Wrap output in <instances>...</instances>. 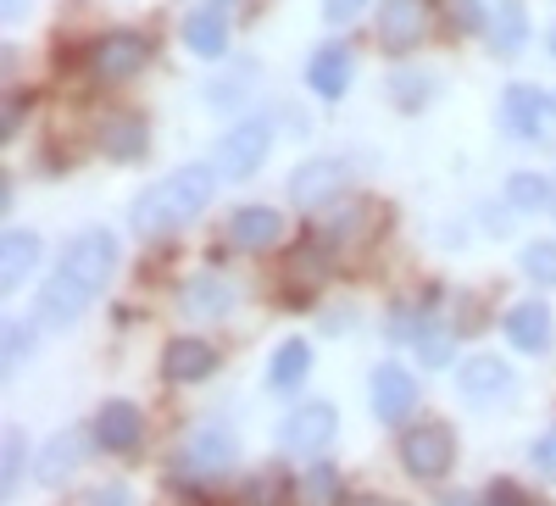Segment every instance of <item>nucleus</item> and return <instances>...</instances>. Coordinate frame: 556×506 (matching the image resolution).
Returning <instances> with one entry per match:
<instances>
[{"label":"nucleus","instance_id":"14","mask_svg":"<svg viewBox=\"0 0 556 506\" xmlns=\"http://www.w3.org/2000/svg\"><path fill=\"white\" fill-rule=\"evenodd\" d=\"M212 367H217V351L206 340H167V351H162L167 384H201V379H212Z\"/></svg>","mask_w":556,"mask_h":506},{"label":"nucleus","instance_id":"7","mask_svg":"<svg viewBox=\"0 0 556 506\" xmlns=\"http://www.w3.org/2000/svg\"><path fill=\"white\" fill-rule=\"evenodd\" d=\"M228 463H235V434L217 429V423H201L190 440L178 445V473H190V479L228 473Z\"/></svg>","mask_w":556,"mask_h":506},{"label":"nucleus","instance_id":"12","mask_svg":"<svg viewBox=\"0 0 556 506\" xmlns=\"http://www.w3.org/2000/svg\"><path fill=\"white\" fill-rule=\"evenodd\" d=\"M139 440H146V418H139L134 401H106L96 412V445L101 451L128 456V451H139Z\"/></svg>","mask_w":556,"mask_h":506},{"label":"nucleus","instance_id":"17","mask_svg":"<svg viewBox=\"0 0 556 506\" xmlns=\"http://www.w3.org/2000/svg\"><path fill=\"white\" fill-rule=\"evenodd\" d=\"M78 463H84V434H56L51 445H39V456H34V479L39 484H67L73 473H78Z\"/></svg>","mask_w":556,"mask_h":506},{"label":"nucleus","instance_id":"6","mask_svg":"<svg viewBox=\"0 0 556 506\" xmlns=\"http://www.w3.org/2000/svg\"><path fill=\"white\" fill-rule=\"evenodd\" d=\"M146 62H151V45L139 34H106V39L89 45V73L101 84H128Z\"/></svg>","mask_w":556,"mask_h":506},{"label":"nucleus","instance_id":"10","mask_svg":"<svg viewBox=\"0 0 556 506\" xmlns=\"http://www.w3.org/2000/svg\"><path fill=\"white\" fill-rule=\"evenodd\" d=\"M429 34V0H384V12H379V39H384V51H417Z\"/></svg>","mask_w":556,"mask_h":506},{"label":"nucleus","instance_id":"26","mask_svg":"<svg viewBox=\"0 0 556 506\" xmlns=\"http://www.w3.org/2000/svg\"><path fill=\"white\" fill-rule=\"evenodd\" d=\"M429 96H434V78H429V73H417V67H401V73H390V101H395L401 112L429 106Z\"/></svg>","mask_w":556,"mask_h":506},{"label":"nucleus","instance_id":"29","mask_svg":"<svg viewBox=\"0 0 556 506\" xmlns=\"http://www.w3.org/2000/svg\"><path fill=\"white\" fill-rule=\"evenodd\" d=\"M523 273H529L534 284H556V245H551V240L523 245Z\"/></svg>","mask_w":556,"mask_h":506},{"label":"nucleus","instance_id":"19","mask_svg":"<svg viewBox=\"0 0 556 506\" xmlns=\"http://www.w3.org/2000/svg\"><path fill=\"white\" fill-rule=\"evenodd\" d=\"M146 146H151L146 117L117 112V117H106V123H101V151H106L112 162H139V156H146Z\"/></svg>","mask_w":556,"mask_h":506},{"label":"nucleus","instance_id":"23","mask_svg":"<svg viewBox=\"0 0 556 506\" xmlns=\"http://www.w3.org/2000/svg\"><path fill=\"white\" fill-rule=\"evenodd\" d=\"M285 284H290V295L323 290V284H329V251H323V245H295L290 262H285Z\"/></svg>","mask_w":556,"mask_h":506},{"label":"nucleus","instance_id":"27","mask_svg":"<svg viewBox=\"0 0 556 506\" xmlns=\"http://www.w3.org/2000/svg\"><path fill=\"white\" fill-rule=\"evenodd\" d=\"M367 217H379V206H374V201L351 206V217L340 212V217H334V228H329V240H334V245H362V240H374V228H379V223H367Z\"/></svg>","mask_w":556,"mask_h":506},{"label":"nucleus","instance_id":"36","mask_svg":"<svg viewBox=\"0 0 556 506\" xmlns=\"http://www.w3.org/2000/svg\"><path fill=\"white\" fill-rule=\"evenodd\" d=\"M273 490H278L273 479H251L245 484V506H273Z\"/></svg>","mask_w":556,"mask_h":506},{"label":"nucleus","instance_id":"40","mask_svg":"<svg viewBox=\"0 0 556 506\" xmlns=\"http://www.w3.org/2000/svg\"><path fill=\"white\" fill-rule=\"evenodd\" d=\"M23 12H28V0H7V17H12V23H17Z\"/></svg>","mask_w":556,"mask_h":506},{"label":"nucleus","instance_id":"31","mask_svg":"<svg viewBox=\"0 0 556 506\" xmlns=\"http://www.w3.org/2000/svg\"><path fill=\"white\" fill-rule=\"evenodd\" d=\"M23 463H28V440H23V429H7V495H17V484H23Z\"/></svg>","mask_w":556,"mask_h":506},{"label":"nucleus","instance_id":"16","mask_svg":"<svg viewBox=\"0 0 556 506\" xmlns=\"http://www.w3.org/2000/svg\"><path fill=\"white\" fill-rule=\"evenodd\" d=\"M278 235H285V217L273 206H240L235 223H228V240L240 251H267V245H278Z\"/></svg>","mask_w":556,"mask_h":506},{"label":"nucleus","instance_id":"30","mask_svg":"<svg viewBox=\"0 0 556 506\" xmlns=\"http://www.w3.org/2000/svg\"><path fill=\"white\" fill-rule=\"evenodd\" d=\"M545 178L540 173H513V184H506V201L513 206H545Z\"/></svg>","mask_w":556,"mask_h":506},{"label":"nucleus","instance_id":"39","mask_svg":"<svg viewBox=\"0 0 556 506\" xmlns=\"http://www.w3.org/2000/svg\"><path fill=\"white\" fill-rule=\"evenodd\" d=\"M340 506H395V501H384V495H345Z\"/></svg>","mask_w":556,"mask_h":506},{"label":"nucleus","instance_id":"42","mask_svg":"<svg viewBox=\"0 0 556 506\" xmlns=\"http://www.w3.org/2000/svg\"><path fill=\"white\" fill-rule=\"evenodd\" d=\"M212 7H223V12H228V7H235V0H212Z\"/></svg>","mask_w":556,"mask_h":506},{"label":"nucleus","instance_id":"9","mask_svg":"<svg viewBox=\"0 0 556 506\" xmlns=\"http://www.w3.org/2000/svg\"><path fill=\"white\" fill-rule=\"evenodd\" d=\"M462 395H468L473 406H501L506 395H513V367H506V356H468L462 362V374H456Z\"/></svg>","mask_w":556,"mask_h":506},{"label":"nucleus","instance_id":"22","mask_svg":"<svg viewBox=\"0 0 556 506\" xmlns=\"http://www.w3.org/2000/svg\"><path fill=\"white\" fill-rule=\"evenodd\" d=\"M523 39H529L523 0H495V12H490V45H495V56H518Z\"/></svg>","mask_w":556,"mask_h":506},{"label":"nucleus","instance_id":"38","mask_svg":"<svg viewBox=\"0 0 556 506\" xmlns=\"http://www.w3.org/2000/svg\"><path fill=\"white\" fill-rule=\"evenodd\" d=\"M490 501H495V506H518V484H506V479L490 484Z\"/></svg>","mask_w":556,"mask_h":506},{"label":"nucleus","instance_id":"2","mask_svg":"<svg viewBox=\"0 0 556 506\" xmlns=\"http://www.w3.org/2000/svg\"><path fill=\"white\" fill-rule=\"evenodd\" d=\"M212 184H217V167L212 162H195V167H178L173 178L139 190L134 206H128V228L139 240H162V235H178L184 223H195L206 206H212Z\"/></svg>","mask_w":556,"mask_h":506},{"label":"nucleus","instance_id":"34","mask_svg":"<svg viewBox=\"0 0 556 506\" xmlns=\"http://www.w3.org/2000/svg\"><path fill=\"white\" fill-rule=\"evenodd\" d=\"M534 468H540L545 479H556V429L534 440Z\"/></svg>","mask_w":556,"mask_h":506},{"label":"nucleus","instance_id":"18","mask_svg":"<svg viewBox=\"0 0 556 506\" xmlns=\"http://www.w3.org/2000/svg\"><path fill=\"white\" fill-rule=\"evenodd\" d=\"M178 306H184V317H223L235 306V284H228L223 273H195V279L184 284Z\"/></svg>","mask_w":556,"mask_h":506},{"label":"nucleus","instance_id":"5","mask_svg":"<svg viewBox=\"0 0 556 506\" xmlns=\"http://www.w3.org/2000/svg\"><path fill=\"white\" fill-rule=\"evenodd\" d=\"M340 434V412L329 401H301L285 423H278V445L290 456H323Z\"/></svg>","mask_w":556,"mask_h":506},{"label":"nucleus","instance_id":"8","mask_svg":"<svg viewBox=\"0 0 556 506\" xmlns=\"http://www.w3.org/2000/svg\"><path fill=\"white\" fill-rule=\"evenodd\" d=\"M345 162H334V156H312V162H301L295 173H290V201L301 206V212H317V206H329L340 190H345Z\"/></svg>","mask_w":556,"mask_h":506},{"label":"nucleus","instance_id":"13","mask_svg":"<svg viewBox=\"0 0 556 506\" xmlns=\"http://www.w3.org/2000/svg\"><path fill=\"white\" fill-rule=\"evenodd\" d=\"M501 128L513 140H545V96L534 84H513L501 96Z\"/></svg>","mask_w":556,"mask_h":506},{"label":"nucleus","instance_id":"4","mask_svg":"<svg viewBox=\"0 0 556 506\" xmlns=\"http://www.w3.org/2000/svg\"><path fill=\"white\" fill-rule=\"evenodd\" d=\"M267 151H273V128L262 117H251V123H235L212 146V167H217V178H251L267 162Z\"/></svg>","mask_w":556,"mask_h":506},{"label":"nucleus","instance_id":"20","mask_svg":"<svg viewBox=\"0 0 556 506\" xmlns=\"http://www.w3.org/2000/svg\"><path fill=\"white\" fill-rule=\"evenodd\" d=\"M306 84L317 89L323 101H340L345 84H351V51L345 45H323V51L306 62Z\"/></svg>","mask_w":556,"mask_h":506},{"label":"nucleus","instance_id":"11","mask_svg":"<svg viewBox=\"0 0 556 506\" xmlns=\"http://www.w3.org/2000/svg\"><path fill=\"white\" fill-rule=\"evenodd\" d=\"M412 406H417L412 374H406V367H395V362H379L374 367V418L379 423H406Z\"/></svg>","mask_w":556,"mask_h":506},{"label":"nucleus","instance_id":"44","mask_svg":"<svg viewBox=\"0 0 556 506\" xmlns=\"http://www.w3.org/2000/svg\"><path fill=\"white\" fill-rule=\"evenodd\" d=\"M551 106H556V101H551Z\"/></svg>","mask_w":556,"mask_h":506},{"label":"nucleus","instance_id":"35","mask_svg":"<svg viewBox=\"0 0 556 506\" xmlns=\"http://www.w3.org/2000/svg\"><path fill=\"white\" fill-rule=\"evenodd\" d=\"M362 7H367V0H323V17H329V23H351Z\"/></svg>","mask_w":556,"mask_h":506},{"label":"nucleus","instance_id":"33","mask_svg":"<svg viewBox=\"0 0 556 506\" xmlns=\"http://www.w3.org/2000/svg\"><path fill=\"white\" fill-rule=\"evenodd\" d=\"M28 351H34V329L12 324V329H7V367H23V362H28Z\"/></svg>","mask_w":556,"mask_h":506},{"label":"nucleus","instance_id":"21","mask_svg":"<svg viewBox=\"0 0 556 506\" xmlns=\"http://www.w3.org/2000/svg\"><path fill=\"white\" fill-rule=\"evenodd\" d=\"M184 45H190L195 56H223L228 51V12L223 7H201L184 17Z\"/></svg>","mask_w":556,"mask_h":506},{"label":"nucleus","instance_id":"37","mask_svg":"<svg viewBox=\"0 0 556 506\" xmlns=\"http://www.w3.org/2000/svg\"><path fill=\"white\" fill-rule=\"evenodd\" d=\"M96 506H134V495H128L123 484H101V490H96Z\"/></svg>","mask_w":556,"mask_h":506},{"label":"nucleus","instance_id":"43","mask_svg":"<svg viewBox=\"0 0 556 506\" xmlns=\"http://www.w3.org/2000/svg\"><path fill=\"white\" fill-rule=\"evenodd\" d=\"M551 51H556V28H551Z\"/></svg>","mask_w":556,"mask_h":506},{"label":"nucleus","instance_id":"41","mask_svg":"<svg viewBox=\"0 0 556 506\" xmlns=\"http://www.w3.org/2000/svg\"><path fill=\"white\" fill-rule=\"evenodd\" d=\"M445 506H479V495H445Z\"/></svg>","mask_w":556,"mask_h":506},{"label":"nucleus","instance_id":"3","mask_svg":"<svg viewBox=\"0 0 556 506\" xmlns=\"http://www.w3.org/2000/svg\"><path fill=\"white\" fill-rule=\"evenodd\" d=\"M451 463H456V434L445 423H417V429L401 434V468L412 479L434 484V479L451 473Z\"/></svg>","mask_w":556,"mask_h":506},{"label":"nucleus","instance_id":"32","mask_svg":"<svg viewBox=\"0 0 556 506\" xmlns=\"http://www.w3.org/2000/svg\"><path fill=\"white\" fill-rule=\"evenodd\" d=\"M417 351H424L429 367H445L451 362V329H424L417 334Z\"/></svg>","mask_w":556,"mask_h":506},{"label":"nucleus","instance_id":"25","mask_svg":"<svg viewBox=\"0 0 556 506\" xmlns=\"http://www.w3.org/2000/svg\"><path fill=\"white\" fill-rule=\"evenodd\" d=\"M7 273H0V279H7V290H17L28 273H34V262H39V240L34 235H23V228H7Z\"/></svg>","mask_w":556,"mask_h":506},{"label":"nucleus","instance_id":"1","mask_svg":"<svg viewBox=\"0 0 556 506\" xmlns=\"http://www.w3.org/2000/svg\"><path fill=\"white\" fill-rule=\"evenodd\" d=\"M117 273V235L106 228H84L62 245V262L51 267V279L39 284V301H34V324L39 329H73L78 312L96 306V295L112 284Z\"/></svg>","mask_w":556,"mask_h":506},{"label":"nucleus","instance_id":"24","mask_svg":"<svg viewBox=\"0 0 556 506\" xmlns=\"http://www.w3.org/2000/svg\"><path fill=\"white\" fill-rule=\"evenodd\" d=\"M312 374V345L306 340H285L278 345V356H273V367H267V384L273 390H301V379Z\"/></svg>","mask_w":556,"mask_h":506},{"label":"nucleus","instance_id":"28","mask_svg":"<svg viewBox=\"0 0 556 506\" xmlns=\"http://www.w3.org/2000/svg\"><path fill=\"white\" fill-rule=\"evenodd\" d=\"M301 506H340V473L329 463H317L306 479H301Z\"/></svg>","mask_w":556,"mask_h":506},{"label":"nucleus","instance_id":"15","mask_svg":"<svg viewBox=\"0 0 556 506\" xmlns=\"http://www.w3.org/2000/svg\"><path fill=\"white\" fill-rule=\"evenodd\" d=\"M506 340H513L523 356L551 351V306H540V301H518L513 312H506Z\"/></svg>","mask_w":556,"mask_h":506}]
</instances>
